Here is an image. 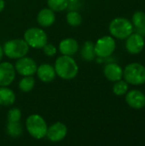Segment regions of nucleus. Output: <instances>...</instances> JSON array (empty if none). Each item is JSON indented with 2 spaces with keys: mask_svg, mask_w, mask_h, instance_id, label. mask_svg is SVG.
Segmentation results:
<instances>
[{
  "mask_svg": "<svg viewBox=\"0 0 145 146\" xmlns=\"http://www.w3.org/2000/svg\"><path fill=\"white\" fill-rule=\"evenodd\" d=\"M56 74L63 80H73L79 72V67L73 57L62 55L56 60Z\"/></svg>",
  "mask_w": 145,
  "mask_h": 146,
  "instance_id": "1",
  "label": "nucleus"
},
{
  "mask_svg": "<svg viewBox=\"0 0 145 146\" xmlns=\"http://www.w3.org/2000/svg\"><path fill=\"white\" fill-rule=\"evenodd\" d=\"M109 29L113 37L119 39H126L133 33V25L126 18L117 17L111 21Z\"/></svg>",
  "mask_w": 145,
  "mask_h": 146,
  "instance_id": "2",
  "label": "nucleus"
},
{
  "mask_svg": "<svg viewBox=\"0 0 145 146\" xmlns=\"http://www.w3.org/2000/svg\"><path fill=\"white\" fill-rule=\"evenodd\" d=\"M123 77L130 85H144L145 83V67L138 62L130 63L123 70Z\"/></svg>",
  "mask_w": 145,
  "mask_h": 146,
  "instance_id": "3",
  "label": "nucleus"
},
{
  "mask_svg": "<svg viewBox=\"0 0 145 146\" xmlns=\"http://www.w3.org/2000/svg\"><path fill=\"white\" fill-rule=\"evenodd\" d=\"M26 130L35 139H41L46 136L48 127L44 119L39 115H31L26 121Z\"/></svg>",
  "mask_w": 145,
  "mask_h": 146,
  "instance_id": "4",
  "label": "nucleus"
},
{
  "mask_svg": "<svg viewBox=\"0 0 145 146\" xmlns=\"http://www.w3.org/2000/svg\"><path fill=\"white\" fill-rule=\"evenodd\" d=\"M3 53L11 59H19L26 56L29 51V45L24 39L15 38L7 41L3 45Z\"/></svg>",
  "mask_w": 145,
  "mask_h": 146,
  "instance_id": "5",
  "label": "nucleus"
},
{
  "mask_svg": "<svg viewBox=\"0 0 145 146\" xmlns=\"http://www.w3.org/2000/svg\"><path fill=\"white\" fill-rule=\"evenodd\" d=\"M24 40L29 46L35 49H42L48 43L46 33L38 27H31L26 30Z\"/></svg>",
  "mask_w": 145,
  "mask_h": 146,
  "instance_id": "6",
  "label": "nucleus"
},
{
  "mask_svg": "<svg viewBox=\"0 0 145 146\" xmlns=\"http://www.w3.org/2000/svg\"><path fill=\"white\" fill-rule=\"evenodd\" d=\"M116 47L115 40L111 36H103L95 44V52L98 57L104 58L111 56Z\"/></svg>",
  "mask_w": 145,
  "mask_h": 146,
  "instance_id": "7",
  "label": "nucleus"
},
{
  "mask_svg": "<svg viewBox=\"0 0 145 146\" xmlns=\"http://www.w3.org/2000/svg\"><path fill=\"white\" fill-rule=\"evenodd\" d=\"M15 68L19 74L23 76H28L34 74L37 72L38 67L36 62L32 58L26 57L25 56L17 60L15 65Z\"/></svg>",
  "mask_w": 145,
  "mask_h": 146,
  "instance_id": "8",
  "label": "nucleus"
},
{
  "mask_svg": "<svg viewBox=\"0 0 145 146\" xmlns=\"http://www.w3.org/2000/svg\"><path fill=\"white\" fill-rule=\"evenodd\" d=\"M126 42V50L133 55L140 53L144 48V36L138 33H132L129 37H127Z\"/></svg>",
  "mask_w": 145,
  "mask_h": 146,
  "instance_id": "9",
  "label": "nucleus"
},
{
  "mask_svg": "<svg viewBox=\"0 0 145 146\" xmlns=\"http://www.w3.org/2000/svg\"><path fill=\"white\" fill-rule=\"evenodd\" d=\"M68 133V127L64 123L56 122L48 127L46 137L51 142H60L65 139Z\"/></svg>",
  "mask_w": 145,
  "mask_h": 146,
  "instance_id": "10",
  "label": "nucleus"
},
{
  "mask_svg": "<svg viewBox=\"0 0 145 146\" xmlns=\"http://www.w3.org/2000/svg\"><path fill=\"white\" fill-rule=\"evenodd\" d=\"M15 68L8 62L0 63V86H8L15 80Z\"/></svg>",
  "mask_w": 145,
  "mask_h": 146,
  "instance_id": "11",
  "label": "nucleus"
},
{
  "mask_svg": "<svg viewBox=\"0 0 145 146\" xmlns=\"http://www.w3.org/2000/svg\"><path fill=\"white\" fill-rule=\"evenodd\" d=\"M126 104L134 110H140L145 106V95L138 90H132L126 92Z\"/></svg>",
  "mask_w": 145,
  "mask_h": 146,
  "instance_id": "12",
  "label": "nucleus"
},
{
  "mask_svg": "<svg viewBox=\"0 0 145 146\" xmlns=\"http://www.w3.org/2000/svg\"><path fill=\"white\" fill-rule=\"evenodd\" d=\"M103 74L107 80L112 82H115L121 80L123 77V69L117 63L111 62L105 65L103 68Z\"/></svg>",
  "mask_w": 145,
  "mask_h": 146,
  "instance_id": "13",
  "label": "nucleus"
},
{
  "mask_svg": "<svg viewBox=\"0 0 145 146\" xmlns=\"http://www.w3.org/2000/svg\"><path fill=\"white\" fill-rule=\"evenodd\" d=\"M37 75L38 79L45 83L51 82L56 78V70L53 66L48 63H43L37 68Z\"/></svg>",
  "mask_w": 145,
  "mask_h": 146,
  "instance_id": "14",
  "label": "nucleus"
},
{
  "mask_svg": "<svg viewBox=\"0 0 145 146\" xmlns=\"http://www.w3.org/2000/svg\"><path fill=\"white\" fill-rule=\"evenodd\" d=\"M79 50V44L76 39L68 38L62 39L59 44V50L62 55L73 56Z\"/></svg>",
  "mask_w": 145,
  "mask_h": 146,
  "instance_id": "15",
  "label": "nucleus"
},
{
  "mask_svg": "<svg viewBox=\"0 0 145 146\" xmlns=\"http://www.w3.org/2000/svg\"><path fill=\"white\" fill-rule=\"evenodd\" d=\"M37 21L41 27H48L52 26L56 21L55 11H53L50 8H45L41 9L38 14Z\"/></svg>",
  "mask_w": 145,
  "mask_h": 146,
  "instance_id": "16",
  "label": "nucleus"
},
{
  "mask_svg": "<svg viewBox=\"0 0 145 146\" xmlns=\"http://www.w3.org/2000/svg\"><path fill=\"white\" fill-rule=\"evenodd\" d=\"M15 101V92L7 86L0 87V105L9 106Z\"/></svg>",
  "mask_w": 145,
  "mask_h": 146,
  "instance_id": "17",
  "label": "nucleus"
},
{
  "mask_svg": "<svg viewBox=\"0 0 145 146\" xmlns=\"http://www.w3.org/2000/svg\"><path fill=\"white\" fill-rule=\"evenodd\" d=\"M80 54L84 60L87 62L93 61L97 56L95 52V44H93V42L86 41L81 48Z\"/></svg>",
  "mask_w": 145,
  "mask_h": 146,
  "instance_id": "18",
  "label": "nucleus"
},
{
  "mask_svg": "<svg viewBox=\"0 0 145 146\" xmlns=\"http://www.w3.org/2000/svg\"><path fill=\"white\" fill-rule=\"evenodd\" d=\"M132 23L133 25V27L136 29V33H140L141 35L144 36L143 34V28L145 26V13L143 11H137L133 14L132 15Z\"/></svg>",
  "mask_w": 145,
  "mask_h": 146,
  "instance_id": "19",
  "label": "nucleus"
},
{
  "mask_svg": "<svg viewBox=\"0 0 145 146\" xmlns=\"http://www.w3.org/2000/svg\"><path fill=\"white\" fill-rule=\"evenodd\" d=\"M35 86V80L32 75L24 76L19 82V89L23 92H31Z\"/></svg>",
  "mask_w": 145,
  "mask_h": 146,
  "instance_id": "20",
  "label": "nucleus"
},
{
  "mask_svg": "<svg viewBox=\"0 0 145 146\" xmlns=\"http://www.w3.org/2000/svg\"><path fill=\"white\" fill-rule=\"evenodd\" d=\"M6 130H7V133L10 137L17 138L22 133V127L20 121H9Z\"/></svg>",
  "mask_w": 145,
  "mask_h": 146,
  "instance_id": "21",
  "label": "nucleus"
},
{
  "mask_svg": "<svg viewBox=\"0 0 145 146\" xmlns=\"http://www.w3.org/2000/svg\"><path fill=\"white\" fill-rule=\"evenodd\" d=\"M67 22L72 27H78L82 23V16L77 10H70L66 16Z\"/></svg>",
  "mask_w": 145,
  "mask_h": 146,
  "instance_id": "22",
  "label": "nucleus"
},
{
  "mask_svg": "<svg viewBox=\"0 0 145 146\" xmlns=\"http://www.w3.org/2000/svg\"><path fill=\"white\" fill-rule=\"evenodd\" d=\"M47 4L50 9L56 12H61L68 8V0H48Z\"/></svg>",
  "mask_w": 145,
  "mask_h": 146,
  "instance_id": "23",
  "label": "nucleus"
},
{
  "mask_svg": "<svg viewBox=\"0 0 145 146\" xmlns=\"http://www.w3.org/2000/svg\"><path fill=\"white\" fill-rule=\"evenodd\" d=\"M128 91V83L126 80H117L113 86V92L116 96H123Z\"/></svg>",
  "mask_w": 145,
  "mask_h": 146,
  "instance_id": "24",
  "label": "nucleus"
},
{
  "mask_svg": "<svg viewBox=\"0 0 145 146\" xmlns=\"http://www.w3.org/2000/svg\"><path fill=\"white\" fill-rule=\"evenodd\" d=\"M7 118L9 121H20L21 118V111L18 108H13L9 110Z\"/></svg>",
  "mask_w": 145,
  "mask_h": 146,
  "instance_id": "25",
  "label": "nucleus"
},
{
  "mask_svg": "<svg viewBox=\"0 0 145 146\" xmlns=\"http://www.w3.org/2000/svg\"><path fill=\"white\" fill-rule=\"evenodd\" d=\"M44 52L48 56H54L56 54V47L52 44H46L43 47Z\"/></svg>",
  "mask_w": 145,
  "mask_h": 146,
  "instance_id": "26",
  "label": "nucleus"
},
{
  "mask_svg": "<svg viewBox=\"0 0 145 146\" xmlns=\"http://www.w3.org/2000/svg\"><path fill=\"white\" fill-rule=\"evenodd\" d=\"M80 7V1L79 0H68V10H77Z\"/></svg>",
  "mask_w": 145,
  "mask_h": 146,
  "instance_id": "27",
  "label": "nucleus"
},
{
  "mask_svg": "<svg viewBox=\"0 0 145 146\" xmlns=\"http://www.w3.org/2000/svg\"><path fill=\"white\" fill-rule=\"evenodd\" d=\"M4 7H5V3H4V1H3V0H0V12H2V11L3 10Z\"/></svg>",
  "mask_w": 145,
  "mask_h": 146,
  "instance_id": "28",
  "label": "nucleus"
},
{
  "mask_svg": "<svg viewBox=\"0 0 145 146\" xmlns=\"http://www.w3.org/2000/svg\"><path fill=\"white\" fill-rule=\"evenodd\" d=\"M3 48L0 46V62H1V60H2V58H3Z\"/></svg>",
  "mask_w": 145,
  "mask_h": 146,
  "instance_id": "29",
  "label": "nucleus"
},
{
  "mask_svg": "<svg viewBox=\"0 0 145 146\" xmlns=\"http://www.w3.org/2000/svg\"><path fill=\"white\" fill-rule=\"evenodd\" d=\"M143 34L145 35V26L144 27V28H143Z\"/></svg>",
  "mask_w": 145,
  "mask_h": 146,
  "instance_id": "30",
  "label": "nucleus"
}]
</instances>
